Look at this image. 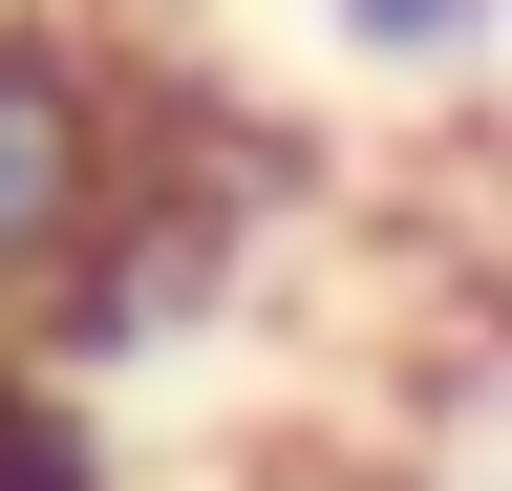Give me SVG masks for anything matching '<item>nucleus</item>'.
Here are the masks:
<instances>
[{
  "label": "nucleus",
  "instance_id": "nucleus-1",
  "mask_svg": "<svg viewBox=\"0 0 512 491\" xmlns=\"http://www.w3.org/2000/svg\"><path fill=\"white\" fill-rule=\"evenodd\" d=\"M150 107H128V43H86L64 0H0V342H43L64 299L107 278V235L150 214Z\"/></svg>",
  "mask_w": 512,
  "mask_h": 491
},
{
  "label": "nucleus",
  "instance_id": "nucleus-2",
  "mask_svg": "<svg viewBox=\"0 0 512 491\" xmlns=\"http://www.w3.org/2000/svg\"><path fill=\"white\" fill-rule=\"evenodd\" d=\"M0 491H107V427L64 406V385H43L22 342H0Z\"/></svg>",
  "mask_w": 512,
  "mask_h": 491
},
{
  "label": "nucleus",
  "instance_id": "nucleus-3",
  "mask_svg": "<svg viewBox=\"0 0 512 491\" xmlns=\"http://www.w3.org/2000/svg\"><path fill=\"white\" fill-rule=\"evenodd\" d=\"M342 43H384V65H470L491 0H342Z\"/></svg>",
  "mask_w": 512,
  "mask_h": 491
}]
</instances>
